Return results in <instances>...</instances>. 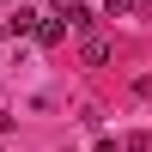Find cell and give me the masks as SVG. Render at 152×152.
<instances>
[{
	"instance_id": "obj_1",
	"label": "cell",
	"mask_w": 152,
	"mask_h": 152,
	"mask_svg": "<svg viewBox=\"0 0 152 152\" xmlns=\"http://www.w3.org/2000/svg\"><path fill=\"white\" fill-rule=\"evenodd\" d=\"M61 37H67V18H61V12H55V18H37V43H43V49H55Z\"/></svg>"
},
{
	"instance_id": "obj_2",
	"label": "cell",
	"mask_w": 152,
	"mask_h": 152,
	"mask_svg": "<svg viewBox=\"0 0 152 152\" xmlns=\"http://www.w3.org/2000/svg\"><path fill=\"white\" fill-rule=\"evenodd\" d=\"M61 18H67V31H85V24H91V12H85L79 0H61Z\"/></svg>"
},
{
	"instance_id": "obj_3",
	"label": "cell",
	"mask_w": 152,
	"mask_h": 152,
	"mask_svg": "<svg viewBox=\"0 0 152 152\" xmlns=\"http://www.w3.org/2000/svg\"><path fill=\"white\" fill-rule=\"evenodd\" d=\"M122 12H134V0H104V18H122Z\"/></svg>"
},
{
	"instance_id": "obj_4",
	"label": "cell",
	"mask_w": 152,
	"mask_h": 152,
	"mask_svg": "<svg viewBox=\"0 0 152 152\" xmlns=\"http://www.w3.org/2000/svg\"><path fill=\"white\" fill-rule=\"evenodd\" d=\"M97 152H122V146H116V140H97Z\"/></svg>"
},
{
	"instance_id": "obj_5",
	"label": "cell",
	"mask_w": 152,
	"mask_h": 152,
	"mask_svg": "<svg viewBox=\"0 0 152 152\" xmlns=\"http://www.w3.org/2000/svg\"><path fill=\"white\" fill-rule=\"evenodd\" d=\"M0 134H6V110H0Z\"/></svg>"
},
{
	"instance_id": "obj_6",
	"label": "cell",
	"mask_w": 152,
	"mask_h": 152,
	"mask_svg": "<svg viewBox=\"0 0 152 152\" xmlns=\"http://www.w3.org/2000/svg\"><path fill=\"white\" fill-rule=\"evenodd\" d=\"M0 31H6V24H0Z\"/></svg>"
}]
</instances>
